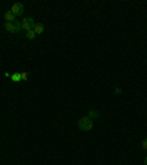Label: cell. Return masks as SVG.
Instances as JSON below:
<instances>
[{
  "mask_svg": "<svg viewBox=\"0 0 147 165\" xmlns=\"http://www.w3.org/2000/svg\"><path fill=\"white\" fill-rule=\"evenodd\" d=\"M87 117L91 118V120H93V118H99V112H97V111H90Z\"/></svg>",
  "mask_w": 147,
  "mask_h": 165,
  "instance_id": "8",
  "label": "cell"
},
{
  "mask_svg": "<svg viewBox=\"0 0 147 165\" xmlns=\"http://www.w3.org/2000/svg\"><path fill=\"white\" fill-rule=\"evenodd\" d=\"M141 146H143L144 149H147V139H144V140L141 142Z\"/></svg>",
  "mask_w": 147,
  "mask_h": 165,
  "instance_id": "11",
  "label": "cell"
},
{
  "mask_svg": "<svg viewBox=\"0 0 147 165\" xmlns=\"http://www.w3.org/2000/svg\"><path fill=\"white\" fill-rule=\"evenodd\" d=\"M78 127H80V130H82V131H90V130L93 128V120L88 118V117H82V118L78 121Z\"/></svg>",
  "mask_w": 147,
  "mask_h": 165,
  "instance_id": "1",
  "label": "cell"
},
{
  "mask_svg": "<svg viewBox=\"0 0 147 165\" xmlns=\"http://www.w3.org/2000/svg\"><path fill=\"white\" fill-rule=\"evenodd\" d=\"M144 165H147V156L144 158Z\"/></svg>",
  "mask_w": 147,
  "mask_h": 165,
  "instance_id": "12",
  "label": "cell"
},
{
  "mask_svg": "<svg viewBox=\"0 0 147 165\" xmlns=\"http://www.w3.org/2000/svg\"><path fill=\"white\" fill-rule=\"evenodd\" d=\"M35 35H37V34L34 32V30L27 31V38H28V40H34V38H35Z\"/></svg>",
  "mask_w": 147,
  "mask_h": 165,
  "instance_id": "7",
  "label": "cell"
},
{
  "mask_svg": "<svg viewBox=\"0 0 147 165\" xmlns=\"http://www.w3.org/2000/svg\"><path fill=\"white\" fill-rule=\"evenodd\" d=\"M4 19H6V22H15L16 21V16L10 10H7V12H4Z\"/></svg>",
  "mask_w": 147,
  "mask_h": 165,
  "instance_id": "5",
  "label": "cell"
},
{
  "mask_svg": "<svg viewBox=\"0 0 147 165\" xmlns=\"http://www.w3.org/2000/svg\"><path fill=\"white\" fill-rule=\"evenodd\" d=\"M10 12L15 15V16H19L24 13V4L22 3H15L12 7H10Z\"/></svg>",
  "mask_w": 147,
  "mask_h": 165,
  "instance_id": "4",
  "label": "cell"
},
{
  "mask_svg": "<svg viewBox=\"0 0 147 165\" xmlns=\"http://www.w3.org/2000/svg\"><path fill=\"white\" fill-rule=\"evenodd\" d=\"M32 30H34V32H35L37 35H40V34L44 31V25H43L41 22H38V24H35V25H34V28H32Z\"/></svg>",
  "mask_w": 147,
  "mask_h": 165,
  "instance_id": "6",
  "label": "cell"
},
{
  "mask_svg": "<svg viewBox=\"0 0 147 165\" xmlns=\"http://www.w3.org/2000/svg\"><path fill=\"white\" fill-rule=\"evenodd\" d=\"M4 30L9 31V32H19L22 30V27H21L19 21H15V22H6L4 24Z\"/></svg>",
  "mask_w": 147,
  "mask_h": 165,
  "instance_id": "2",
  "label": "cell"
},
{
  "mask_svg": "<svg viewBox=\"0 0 147 165\" xmlns=\"http://www.w3.org/2000/svg\"><path fill=\"white\" fill-rule=\"evenodd\" d=\"M34 25H35V22H34V19H32V18H25V19L21 22V27H22V30H25V31L32 30V28H34Z\"/></svg>",
  "mask_w": 147,
  "mask_h": 165,
  "instance_id": "3",
  "label": "cell"
},
{
  "mask_svg": "<svg viewBox=\"0 0 147 165\" xmlns=\"http://www.w3.org/2000/svg\"><path fill=\"white\" fill-rule=\"evenodd\" d=\"M10 78H12L13 81H16V83H18V81H21V74H19V72H16V74L10 75Z\"/></svg>",
  "mask_w": 147,
  "mask_h": 165,
  "instance_id": "9",
  "label": "cell"
},
{
  "mask_svg": "<svg viewBox=\"0 0 147 165\" xmlns=\"http://www.w3.org/2000/svg\"><path fill=\"white\" fill-rule=\"evenodd\" d=\"M27 78H28V74L27 72H22L21 74V80H27Z\"/></svg>",
  "mask_w": 147,
  "mask_h": 165,
  "instance_id": "10",
  "label": "cell"
}]
</instances>
